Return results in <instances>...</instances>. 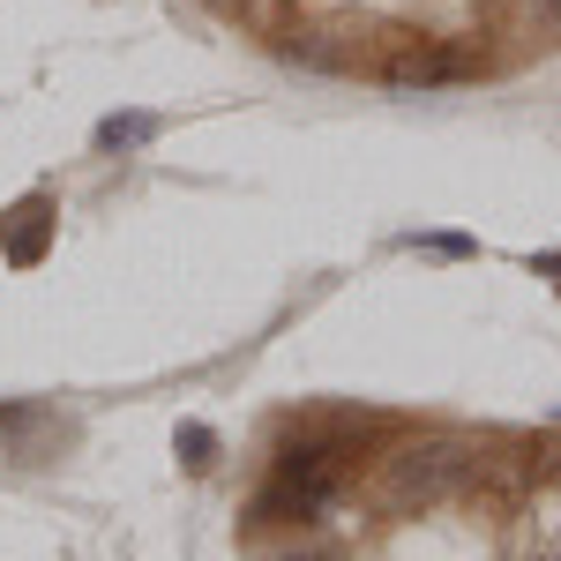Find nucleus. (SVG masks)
Masks as SVG:
<instances>
[{
    "label": "nucleus",
    "mask_w": 561,
    "mask_h": 561,
    "mask_svg": "<svg viewBox=\"0 0 561 561\" xmlns=\"http://www.w3.org/2000/svg\"><path fill=\"white\" fill-rule=\"evenodd\" d=\"M255 53L367 90H479L561 53V0H203Z\"/></svg>",
    "instance_id": "nucleus-1"
},
{
    "label": "nucleus",
    "mask_w": 561,
    "mask_h": 561,
    "mask_svg": "<svg viewBox=\"0 0 561 561\" xmlns=\"http://www.w3.org/2000/svg\"><path fill=\"white\" fill-rule=\"evenodd\" d=\"M180 457H187V465L203 472V465H210V457H217V434L203 427V420H187V427H180Z\"/></svg>",
    "instance_id": "nucleus-2"
},
{
    "label": "nucleus",
    "mask_w": 561,
    "mask_h": 561,
    "mask_svg": "<svg viewBox=\"0 0 561 561\" xmlns=\"http://www.w3.org/2000/svg\"><path fill=\"white\" fill-rule=\"evenodd\" d=\"M150 128H158V121H142V113H135V121H105V142H113V150H128V142H142Z\"/></svg>",
    "instance_id": "nucleus-3"
},
{
    "label": "nucleus",
    "mask_w": 561,
    "mask_h": 561,
    "mask_svg": "<svg viewBox=\"0 0 561 561\" xmlns=\"http://www.w3.org/2000/svg\"><path fill=\"white\" fill-rule=\"evenodd\" d=\"M539 270H561V255H539Z\"/></svg>",
    "instance_id": "nucleus-4"
}]
</instances>
